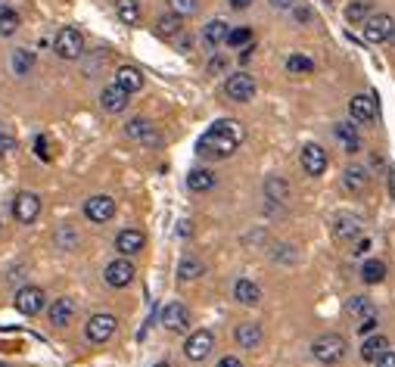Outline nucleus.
I'll return each mask as SVG.
<instances>
[{
	"label": "nucleus",
	"mask_w": 395,
	"mask_h": 367,
	"mask_svg": "<svg viewBox=\"0 0 395 367\" xmlns=\"http://www.w3.org/2000/svg\"><path fill=\"white\" fill-rule=\"evenodd\" d=\"M240 143H243V128H240V121L221 119V121H215L209 131H206L203 138L196 140V156H199V159H212V162L231 159Z\"/></svg>",
	"instance_id": "f257e3e1"
},
{
	"label": "nucleus",
	"mask_w": 395,
	"mask_h": 367,
	"mask_svg": "<svg viewBox=\"0 0 395 367\" xmlns=\"http://www.w3.org/2000/svg\"><path fill=\"white\" fill-rule=\"evenodd\" d=\"M312 355L318 358L321 364H336L342 355H346V340L340 333H324L312 342Z\"/></svg>",
	"instance_id": "f03ea898"
},
{
	"label": "nucleus",
	"mask_w": 395,
	"mask_h": 367,
	"mask_svg": "<svg viewBox=\"0 0 395 367\" xmlns=\"http://www.w3.org/2000/svg\"><path fill=\"white\" fill-rule=\"evenodd\" d=\"M53 50L62 60H78V56L84 53V34L72 25L60 28V34H56V41H53Z\"/></svg>",
	"instance_id": "7ed1b4c3"
},
{
	"label": "nucleus",
	"mask_w": 395,
	"mask_h": 367,
	"mask_svg": "<svg viewBox=\"0 0 395 367\" xmlns=\"http://www.w3.org/2000/svg\"><path fill=\"white\" fill-rule=\"evenodd\" d=\"M349 112L355 121H361V125H373V121L380 119V100L377 93H358V97L349 100Z\"/></svg>",
	"instance_id": "20e7f679"
},
{
	"label": "nucleus",
	"mask_w": 395,
	"mask_h": 367,
	"mask_svg": "<svg viewBox=\"0 0 395 367\" xmlns=\"http://www.w3.org/2000/svg\"><path fill=\"white\" fill-rule=\"evenodd\" d=\"M116 327H119V321H116V314H106V312H100V314H93V318L88 321V327H84V336H88L91 342H109L112 340V333H116Z\"/></svg>",
	"instance_id": "39448f33"
},
{
	"label": "nucleus",
	"mask_w": 395,
	"mask_h": 367,
	"mask_svg": "<svg viewBox=\"0 0 395 367\" xmlns=\"http://www.w3.org/2000/svg\"><path fill=\"white\" fill-rule=\"evenodd\" d=\"M225 93L234 100V103H249V100L255 97V81H253V75H246V72H236V75H227V81H225Z\"/></svg>",
	"instance_id": "423d86ee"
},
{
	"label": "nucleus",
	"mask_w": 395,
	"mask_h": 367,
	"mask_svg": "<svg viewBox=\"0 0 395 367\" xmlns=\"http://www.w3.org/2000/svg\"><path fill=\"white\" fill-rule=\"evenodd\" d=\"M159 321L165 330H171V333H187L190 330V312L181 305V302H168V305L159 312Z\"/></svg>",
	"instance_id": "0eeeda50"
},
{
	"label": "nucleus",
	"mask_w": 395,
	"mask_h": 367,
	"mask_svg": "<svg viewBox=\"0 0 395 367\" xmlns=\"http://www.w3.org/2000/svg\"><path fill=\"white\" fill-rule=\"evenodd\" d=\"M392 34H395L392 16H368L364 19V41H370V44H383Z\"/></svg>",
	"instance_id": "6e6552de"
},
{
	"label": "nucleus",
	"mask_w": 395,
	"mask_h": 367,
	"mask_svg": "<svg viewBox=\"0 0 395 367\" xmlns=\"http://www.w3.org/2000/svg\"><path fill=\"white\" fill-rule=\"evenodd\" d=\"M212 349H215V336L209 330H196V333H190V340H187L184 355H187V361H203V358H209Z\"/></svg>",
	"instance_id": "1a4fd4ad"
},
{
	"label": "nucleus",
	"mask_w": 395,
	"mask_h": 367,
	"mask_svg": "<svg viewBox=\"0 0 395 367\" xmlns=\"http://www.w3.org/2000/svg\"><path fill=\"white\" fill-rule=\"evenodd\" d=\"M13 215H16L19 225H32V221H38L41 196H34V193H19V196L13 199Z\"/></svg>",
	"instance_id": "9d476101"
},
{
	"label": "nucleus",
	"mask_w": 395,
	"mask_h": 367,
	"mask_svg": "<svg viewBox=\"0 0 395 367\" xmlns=\"http://www.w3.org/2000/svg\"><path fill=\"white\" fill-rule=\"evenodd\" d=\"M125 134L131 140L147 143V147H159V143H162V134L156 131V125H153V121H147V119H131L125 125Z\"/></svg>",
	"instance_id": "9b49d317"
},
{
	"label": "nucleus",
	"mask_w": 395,
	"mask_h": 367,
	"mask_svg": "<svg viewBox=\"0 0 395 367\" xmlns=\"http://www.w3.org/2000/svg\"><path fill=\"white\" fill-rule=\"evenodd\" d=\"M41 308H44V290H41V286H22V290L16 293V312L19 314L32 318Z\"/></svg>",
	"instance_id": "f8f14e48"
},
{
	"label": "nucleus",
	"mask_w": 395,
	"mask_h": 367,
	"mask_svg": "<svg viewBox=\"0 0 395 367\" xmlns=\"http://www.w3.org/2000/svg\"><path fill=\"white\" fill-rule=\"evenodd\" d=\"M84 215H88V221H93V225H106V221L116 215V199L112 196H91L88 203H84Z\"/></svg>",
	"instance_id": "ddd939ff"
},
{
	"label": "nucleus",
	"mask_w": 395,
	"mask_h": 367,
	"mask_svg": "<svg viewBox=\"0 0 395 367\" xmlns=\"http://www.w3.org/2000/svg\"><path fill=\"white\" fill-rule=\"evenodd\" d=\"M299 162H302V171L305 175H312V178H318V175H324L327 171V153H324V147H318V143H308V147L302 149V156H299Z\"/></svg>",
	"instance_id": "4468645a"
},
{
	"label": "nucleus",
	"mask_w": 395,
	"mask_h": 367,
	"mask_svg": "<svg viewBox=\"0 0 395 367\" xmlns=\"http://www.w3.org/2000/svg\"><path fill=\"white\" fill-rule=\"evenodd\" d=\"M134 274H138V271H134V265L128 262L125 255H121V258H116V262L106 265V274H103V277H106V283H109V286H116V290H121V286L131 283Z\"/></svg>",
	"instance_id": "2eb2a0df"
},
{
	"label": "nucleus",
	"mask_w": 395,
	"mask_h": 367,
	"mask_svg": "<svg viewBox=\"0 0 395 367\" xmlns=\"http://www.w3.org/2000/svg\"><path fill=\"white\" fill-rule=\"evenodd\" d=\"M361 227H364V221L358 218L355 212H340L333 218V236L336 240H355V236H361Z\"/></svg>",
	"instance_id": "dca6fc26"
},
{
	"label": "nucleus",
	"mask_w": 395,
	"mask_h": 367,
	"mask_svg": "<svg viewBox=\"0 0 395 367\" xmlns=\"http://www.w3.org/2000/svg\"><path fill=\"white\" fill-rule=\"evenodd\" d=\"M128 97H131V93L128 91H121L119 84H109V88H103L100 91V106H103L106 112H125L128 109Z\"/></svg>",
	"instance_id": "f3484780"
},
{
	"label": "nucleus",
	"mask_w": 395,
	"mask_h": 367,
	"mask_svg": "<svg viewBox=\"0 0 395 367\" xmlns=\"http://www.w3.org/2000/svg\"><path fill=\"white\" fill-rule=\"evenodd\" d=\"M75 312H78L75 299H69V296L56 299L53 305H50V323H53V327H69V323L75 321Z\"/></svg>",
	"instance_id": "a211bd4d"
},
{
	"label": "nucleus",
	"mask_w": 395,
	"mask_h": 367,
	"mask_svg": "<svg viewBox=\"0 0 395 367\" xmlns=\"http://www.w3.org/2000/svg\"><path fill=\"white\" fill-rule=\"evenodd\" d=\"M143 243H147V236L140 234V230H134V227H128V230H121V234L116 236V249H119V255H138L140 249H143Z\"/></svg>",
	"instance_id": "6ab92c4d"
},
{
	"label": "nucleus",
	"mask_w": 395,
	"mask_h": 367,
	"mask_svg": "<svg viewBox=\"0 0 395 367\" xmlns=\"http://www.w3.org/2000/svg\"><path fill=\"white\" fill-rule=\"evenodd\" d=\"M234 340H236V345L240 349H258L262 345V340H265V330L258 327V323H240V327L234 330Z\"/></svg>",
	"instance_id": "aec40b11"
},
{
	"label": "nucleus",
	"mask_w": 395,
	"mask_h": 367,
	"mask_svg": "<svg viewBox=\"0 0 395 367\" xmlns=\"http://www.w3.org/2000/svg\"><path fill=\"white\" fill-rule=\"evenodd\" d=\"M342 184H346L349 193H364L368 190V184H370L368 168H361V165H349L346 175H342Z\"/></svg>",
	"instance_id": "412c9836"
},
{
	"label": "nucleus",
	"mask_w": 395,
	"mask_h": 367,
	"mask_svg": "<svg viewBox=\"0 0 395 367\" xmlns=\"http://www.w3.org/2000/svg\"><path fill=\"white\" fill-rule=\"evenodd\" d=\"M333 134H336V140L346 147V153H358V149H361V138H358V128L352 125V121H340V125L333 128Z\"/></svg>",
	"instance_id": "4be33fe9"
},
{
	"label": "nucleus",
	"mask_w": 395,
	"mask_h": 367,
	"mask_svg": "<svg viewBox=\"0 0 395 367\" xmlns=\"http://www.w3.org/2000/svg\"><path fill=\"white\" fill-rule=\"evenodd\" d=\"M116 84H119L121 91H128V93L140 91V88H143V72H140V69H134V66H119V72H116Z\"/></svg>",
	"instance_id": "5701e85b"
},
{
	"label": "nucleus",
	"mask_w": 395,
	"mask_h": 367,
	"mask_svg": "<svg viewBox=\"0 0 395 367\" xmlns=\"http://www.w3.org/2000/svg\"><path fill=\"white\" fill-rule=\"evenodd\" d=\"M227 32H231V25L221 22V19H215V22H209V25L203 28V44L209 47V50H218L221 44H225Z\"/></svg>",
	"instance_id": "b1692460"
},
{
	"label": "nucleus",
	"mask_w": 395,
	"mask_h": 367,
	"mask_svg": "<svg viewBox=\"0 0 395 367\" xmlns=\"http://www.w3.org/2000/svg\"><path fill=\"white\" fill-rule=\"evenodd\" d=\"M187 187H190L193 193H206L215 187V175L209 168H193L190 175H187Z\"/></svg>",
	"instance_id": "393cba45"
},
{
	"label": "nucleus",
	"mask_w": 395,
	"mask_h": 367,
	"mask_svg": "<svg viewBox=\"0 0 395 367\" xmlns=\"http://www.w3.org/2000/svg\"><path fill=\"white\" fill-rule=\"evenodd\" d=\"M234 299L243 302V305H258V299H262V290L253 283V280H236L234 286Z\"/></svg>",
	"instance_id": "a878e982"
},
{
	"label": "nucleus",
	"mask_w": 395,
	"mask_h": 367,
	"mask_svg": "<svg viewBox=\"0 0 395 367\" xmlns=\"http://www.w3.org/2000/svg\"><path fill=\"white\" fill-rule=\"evenodd\" d=\"M389 349V340H386V336H364V345H361V358L364 361H377L380 355H383V352Z\"/></svg>",
	"instance_id": "bb28decb"
},
{
	"label": "nucleus",
	"mask_w": 395,
	"mask_h": 367,
	"mask_svg": "<svg viewBox=\"0 0 395 367\" xmlns=\"http://www.w3.org/2000/svg\"><path fill=\"white\" fill-rule=\"evenodd\" d=\"M116 16L121 25H138L140 22V4L138 0H116Z\"/></svg>",
	"instance_id": "cd10ccee"
},
{
	"label": "nucleus",
	"mask_w": 395,
	"mask_h": 367,
	"mask_svg": "<svg viewBox=\"0 0 395 367\" xmlns=\"http://www.w3.org/2000/svg\"><path fill=\"white\" fill-rule=\"evenodd\" d=\"M181 16H175V13H168V16H159L156 19V32L162 34V38H178L181 34Z\"/></svg>",
	"instance_id": "c85d7f7f"
},
{
	"label": "nucleus",
	"mask_w": 395,
	"mask_h": 367,
	"mask_svg": "<svg viewBox=\"0 0 395 367\" xmlns=\"http://www.w3.org/2000/svg\"><path fill=\"white\" fill-rule=\"evenodd\" d=\"M265 196L274 199V203H286L290 199V184L280 181V178H268L265 181Z\"/></svg>",
	"instance_id": "c756f323"
},
{
	"label": "nucleus",
	"mask_w": 395,
	"mask_h": 367,
	"mask_svg": "<svg viewBox=\"0 0 395 367\" xmlns=\"http://www.w3.org/2000/svg\"><path fill=\"white\" fill-rule=\"evenodd\" d=\"M383 277H386V265L380 262V258H370V262L361 265V280L364 283H380Z\"/></svg>",
	"instance_id": "7c9ffc66"
},
{
	"label": "nucleus",
	"mask_w": 395,
	"mask_h": 367,
	"mask_svg": "<svg viewBox=\"0 0 395 367\" xmlns=\"http://www.w3.org/2000/svg\"><path fill=\"white\" fill-rule=\"evenodd\" d=\"M225 44H231L234 50H246L249 44H253V32H249L246 25L231 28V32H227V38H225Z\"/></svg>",
	"instance_id": "2f4dec72"
},
{
	"label": "nucleus",
	"mask_w": 395,
	"mask_h": 367,
	"mask_svg": "<svg viewBox=\"0 0 395 367\" xmlns=\"http://www.w3.org/2000/svg\"><path fill=\"white\" fill-rule=\"evenodd\" d=\"M286 72H290V75H312L314 60H308V56H302V53H293L290 60H286Z\"/></svg>",
	"instance_id": "473e14b6"
},
{
	"label": "nucleus",
	"mask_w": 395,
	"mask_h": 367,
	"mask_svg": "<svg viewBox=\"0 0 395 367\" xmlns=\"http://www.w3.org/2000/svg\"><path fill=\"white\" fill-rule=\"evenodd\" d=\"M19 28V13L10 10V6H0V38H10Z\"/></svg>",
	"instance_id": "72a5a7b5"
},
{
	"label": "nucleus",
	"mask_w": 395,
	"mask_h": 367,
	"mask_svg": "<svg viewBox=\"0 0 395 367\" xmlns=\"http://www.w3.org/2000/svg\"><path fill=\"white\" fill-rule=\"evenodd\" d=\"M32 69H34L32 50H16V53H13V72H16V75H28Z\"/></svg>",
	"instance_id": "f704fd0d"
},
{
	"label": "nucleus",
	"mask_w": 395,
	"mask_h": 367,
	"mask_svg": "<svg viewBox=\"0 0 395 367\" xmlns=\"http://www.w3.org/2000/svg\"><path fill=\"white\" fill-rule=\"evenodd\" d=\"M370 16V0H352L346 6V19L349 22H364Z\"/></svg>",
	"instance_id": "c9c22d12"
},
{
	"label": "nucleus",
	"mask_w": 395,
	"mask_h": 367,
	"mask_svg": "<svg viewBox=\"0 0 395 367\" xmlns=\"http://www.w3.org/2000/svg\"><path fill=\"white\" fill-rule=\"evenodd\" d=\"M199 274H203V262L199 258H184L181 262V268H178V280H196Z\"/></svg>",
	"instance_id": "e433bc0d"
},
{
	"label": "nucleus",
	"mask_w": 395,
	"mask_h": 367,
	"mask_svg": "<svg viewBox=\"0 0 395 367\" xmlns=\"http://www.w3.org/2000/svg\"><path fill=\"white\" fill-rule=\"evenodd\" d=\"M168 6L175 16H193L196 13V0H168Z\"/></svg>",
	"instance_id": "4c0bfd02"
},
{
	"label": "nucleus",
	"mask_w": 395,
	"mask_h": 367,
	"mask_svg": "<svg viewBox=\"0 0 395 367\" xmlns=\"http://www.w3.org/2000/svg\"><path fill=\"white\" fill-rule=\"evenodd\" d=\"M34 153H38V159H44V162H50L53 159V149H50V140L41 134L38 140H34Z\"/></svg>",
	"instance_id": "58836bf2"
},
{
	"label": "nucleus",
	"mask_w": 395,
	"mask_h": 367,
	"mask_svg": "<svg viewBox=\"0 0 395 367\" xmlns=\"http://www.w3.org/2000/svg\"><path fill=\"white\" fill-rule=\"evenodd\" d=\"M349 312H352V314H361V318H364V314H370L373 308H370V302L364 299V296H355V299L349 302Z\"/></svg>",
	"instance_id": "ea45409f"
},
{
	"label": "nucleus",
	"mask_w": 395,
	"mask_h": 367,
	"mask_svg": "<svg viewBox=\"0 0 395 367\" xmlns=\"http://www.w3.org/2000/svg\"><path fill=\"white\" fill-rule=\"evenodd\" d=\"M10 149H16V138H13V134L0 125V156H6Z\"/></svg>",
	"instance_id": "a19ab883"
},
{
	"label": "nucleus",
	"mask_w": 395,
	"mask_h": 367,
	"mask_svg": "<svg viewBox=\"0 0 395 367\" xmlns=\"http://www.w3.org/2000/svg\"><path fill=\"white\" fill-rule=\"evenodd\" d=\"M373 330H377V314H364V318H361V323H358V333H361V336H370L373 333Z\"/></svg>",
	"instance_id": "79ce46f5"
},
{
	"label": "nucleus",
	"mask_w": 395,
	"mask_h": 367,
	"mask_svg": "<svg viewBox=\"0 0 395 367\" xmlns=\"http://www.w3.org/2000/svg\"><path fill=\"white\" fill-rule=\"evenodd\" d=\"M225 69H227V60H225V56H212L209 66H206V72H209V75H221Z\"/></svg>",
	"instance_id": "37998d69"
},
{
	"label": "nucleus",
	"mask_w": 395,
	"mask_h": 367,
	"mask_svg": "<svg viewBox=\"0 0 395 367\" xmlns=\"http://www.w3.org/2000/svg\"><path fill=\"white\" fill-rule=\"evenodd\" d=\"M373 364H377V367H395V352H389V349H386L383 355H380Z\"/></svg>",
	"instance_id": "c03bdc74"
},
{
	"label": "nucleus",
	"mask_w": 395,
	"mask_h": 367,
	"mask_svg": "<svg viewBox=\"0 0 395 367\" xmlns=\"http://www.w3.org/2000/svg\"><path fill=\"white\" fill-rule=\"evenodd\" d=\"M370 249V240L364 236V240H355V249H352V255H364Z\"/></svg>",
	"instance_id": "a18cd8bd"
},
{
	"label": "nucleus",
	"mask_w": 395,
	"mask_h": 367,
	"mask_svg": "<svg viewBox=\"0 0 395 367\" xmlns=\"http://www.w3.org/2000/svg\"><path fill=\"white\" fill-rule=\"evenodd\" d=\"M296 19L299 22H308V19H312V10H308V6H296Z\"/></svg>",
	"instance_id": "49530a36"
},
{
	"label": "nucleus",
	"mask_w": 395,
	"mask_h": 367,
	"mask_svg": "<svg viewBox=\"0 0 395 367\" xmlns=\"http://www.w3.org/2000/svg\"><path fill=\"white\" fill-rule=\"evenodd\" d=\"M218 367H243V364H240V358L227 355V358H221V361H218Z\"/></svg>",
	"instance_id": "de8ad7c7"
},
{
	"label": "nucleus",
	"mask_w": 395,
	"mask_h": 367,
	"mask_svg": "<svg viewBox=\"0 0 395 367\" xmlns=\"http://www.w3.org/2000/svg\"><path fill=\"white\" fill-rule=\"evenodd\" d=\"M271 6H277V10H290V6H296V0H271Z\"/></svg>",
	"instance_id": "09e8293b"
},
{
	"label": "nucleus",
	"mask_w": 395,
	"mask_h": 367,
	"mask_svg": "<svg viewBox=\"0 0 395 367\" xmlns=\"http://www.w3.org/2000/svg\"><path fill=\"white\" fill-rule=\"evenodd\" d=\"M231 6H234V10H249V6H253V0H231Z\"/></svg>",
	"instance_id": "8fccbe9b"
},
{
	"label": "nucleus",
	"mask_w": 395,
	"mask_h": 367,
	"mask_svg": "<svg viewBox=\"0 0 395 367\" xmlns=\"http://www.w3.org/2000/svg\"><path fill=\"white\" fill-rule=\"evenodd\" d=\"M386 184H389V196L395 199V171H389V175H386Z\"/></svg>",
	"instance_id": "3c124183"
},
{
	"label": "nucleus",
	"mask_w": 395,
	"mask_h": 367,
	"mask_svg": "<svg viewBox=\"0 0 395 367\" xmlns=\"http://www.w3.org/2000/svg\"><path fill=\"white\" fill-rule=\"evenodd\" d=\"M193 47V38H181V50H190Z\"/></svg>",
	"instance_id": "603ef678"
},
{
	"label": "nucleus",
	"mask_w": 395,
	"mask_h": 367,
	"mask_svg": "<svg viewBox=\"0 0 395 367\" xmlns=\"http://www.w3.org/2000/svg\"><path fill=\"white\" fill-rule=\"evenodd\" d=\"M153 367H171V364H165V361H159V364H153Z\"/></svg>",
	"instance_id": "864d4df0"
},
{
	"label": "nucleus",
	"mask_w": 395,
	"mask_h": 367,
	"mask_svg": "<svg viewBox=\"0 0 395 367\" xmlns=\"http://www.w3.org/2000/svg\"><path fill=\"white\" fill-rule=\"evenodd\" d=\"M0 367H10V364H0Z\"/></svg>",
	"instance_id": "5fc2aeb1"
},
{
	"label": "nucleus",
	"mask_w": 395,
	"mask_h": 367,
	"mask_svg": "<svg viewBox=\"0 0 395 367\" xmlns=\"http://www.w3.org/2000/svg\"><path fill=\"white\" fill-rule=\"evenodd\" d=\"M389 41H395V34H392V38H389Z\"/></svg>",
	"instance_id": "6e6d98bb"
}]
</instances>
